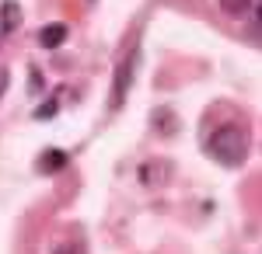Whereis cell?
Segmentation results:
<instances>
[{
    "instance_id": "6da1fadb",
    "label": "cell",
    "mask_w": 262,
    "mask_h": 254,
    "mask_svg": "<svg viewBox=\"0 0 262 254\" xmlns=\"http://www.w3.org/2000/svg\"><path fill=\"white\" fill-rule=\"evenodd\" d=\"M210 154L217 157L224 167H242L245 160H248V129H245V125H234V122L213 129V136H210Z\"/></svg>"
},
{
    "instance_id": "7a4b0ae2",
    "label": "cell",
    "mask_w": 262,
    "mask_h": 254,
    "mask_svg": "<svg viewBox=\"0 0 262 254\" xmlns=\"http://www.w3.org/2000/svg\"><path fill=\"white\" fill-rule=\"evenodd\" d=\"M133 87V59H122L119 70H116V87H112V108H122V101H126V91Z\"/></svg>"
},
{
    "instance_id": "3957f363",
    "label": "cell",
    "mask_w": 262,
    "mask_h": 254,
    "mask_svg": "<svg viewBox=\"0 0 262 254\" xmlns=\"http://www.w3.org/2000/svg\"><path fill=\"white\" fill-rule=\"evenodd\" d=\"M168 177H171V164L168 160H147L140 167V185H147V188L168 185Z\"/></svg>"
},
{
    "instance_id": "277c9868",
    "label": "cell",
    "mask_w": 262,
    "mask_h": 254,
    "mask_svg": "<svg viewBox=\"0 0 262 254\" xmlns=\"http://www.w3.org/2000/svg\"><path fill=\"white\" fill-rule=\"evenodd\" d=\"M60 167H67V154H63V150H46V154L35 160V171H39V174H53V171H60Z\"/></svg>"
},
{
    "instance_id": "5b68a950",
    "label": "cell",
    "mask_w": 262,
    "mask_h": 254,
    "mask_svg": "<svg viewBox=\"0 0 262 254\" xmlns=\"http://www.w3.org/2000/svg\"><path fill=\"white\" fill-rule=\"evenodd\" d=\"M150 122H154V129H161V136H175V129H179V115L171 108H158Z\"/></svg>"
},
{
    "instance_id": "8992f818",
    "label": "cell",
    "mask_w": 262,
    "mask_h": 254,
    "mask_svg": "<svg viewBox=\"0 0 262 254\" xmlns=\"http://www.w3.org/2000/svg\"><path fill=\"white\" fill-rule=\"evenodd\" d=\"M39 42L46 49H60L63 42H67V24H46L39 32Z\"/></svg>"
},
{
    "instance_id": "52a82bcc",
    "label": "cell",
    "mask_w": 262,
    "mask_h": 254,
    "mask_svg": "<svg viewBox=\"0 0 262 254\" xmlns=\"http://www.w3.org/2000/svg\"><path fill=\"white\" fill-rule=\"evenodd\" d=\"M18 24H21V11H18V4H14V0H7V4L0 7V32H4V35H11V32H14Z\"/></svg>"
},
{
    "instance_id": "ba28073f",
    "label": "cell",
    "mask_w": 262,
    "mask_h": 254,
    "mask_svg": "<svg viewBox=\"0 0 262 254\" xmlns=\"http://www.w3.org/2000/svg\"><path fill=\"white\" fill-rule=\"evenodd\" d=\"M252 4H255V0H221V7L227 11V14H234V18H242Z\"/></svg>"
},
{
    "instance_id": "9c48e42d",
    "label": "cell",
    "mask_w": 262,
    "mask_h": 254,
    "mask_svg": "<svg viewBox=\"0 0 262 254\" xmlns=\"http://www.w3.org/2000/svg\"><path fill=\"white\" fill-rule=\"evenodd\" d=\"M49 115H56V101H49V105H39V108H35V118H49Z\"/></svg>"
},
{
    "instance_id": "30bf717a",
    "label": "cell",
    "mask_w": 262,
    "mask_h": 254,
    "mask_svg": "<svg viewBox=\"0 0 262 254\" xmlns=\"http://www.w3.org/2000/svg\"><path fill=\"white\" fill-rule=\"evenodd\" d=\"M42 87V77H39V70H32V94Z\"/></svg>"
},
{
    "instance_id": "8fae6325",
    "label": "cell",
    "mask_w": 262,
    "mask_h": 254,
    "mask_svg": "<svg viewBox=\"0 0 262 254\" xmlns=\"http://www.w3.org/2000/svg\"><path fill=\"white\" fill-rule=\"evenodd\" d=\"M4 87H7V70H0V94H4Z\"/></svg>"
}]
</instances>
